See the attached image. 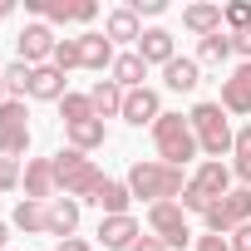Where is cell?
Wrapping results in <instances>:
<instances>
[{
  "instance_id": "1",
  "label": "cell",
  "mask_w": 251,
  "mask_h": 251,
  "mask_svg": "<svg viewBox=\"0 0 251 251\" xmlns=\"http://www.w3.org/2000/svg\"><path fill=\"white\" fill-rule=\"evenodd\" d=\"M123 182H128V192H133L138 202H148V207H158V202H177L182 187H187L182 168H173V163H163V158H138Z\"/></svg>"
},
{
  "instance_id": "2",
  "label": "cell",
  "mask_w": 251,
  "mask_h": 251,
  "mask_svg": "<svg viewBox=\"0 0 251 251\" xmlns=\"http://www.w3.org/2000/svg\"><path fill=\"white\" fill-rule=\"evenodd\" d=\"M187 123H192V133H197V148L207 153V158H226L231 153V143H236V128H231V118H226V108L217 103V99H202V103H192L187 108Z\"/></svg>"
},
{
  "instance_id": "3",
  "label": "cell",
  "mask_w": 251,
  "mask_h": 251,
  "mask_svg": "<svg viewBox=\"0 0 251 251\" xmlns=\"http://www.w3.org/2000/svg\"><path fill=\"white\" fill-rule=\"evenodd\" d=\"M226 192H231V163L202 158V163H197V173L187 177V187H182L177 207H182V212H197V217H207V207H212V202H222Z\"/></svg>"
},
{
  "instance_id": "4",
  "label": "cell",
  "mask_w": 251,
  "mask_h": 251,
  "mask_svg": "<svg viewBox=\"0 0 251 251\" xmlns=\"http://www.w3.org/2000/svg\"><path fill=\"white\" fill-rule=\"evenodd\" d=\"M54 177H59V197H74V202H89L99 187H103V173L89 153L79 148H64L54 153Z\"/></svg>"
},
{
  "instance_id": "5",
  "label": "cell",
  "mask_w": 251,
  "mask_h": 251,
  "mask_svg": "<svg viewBox=\"0 0 251 251\" xmlns=\"http://www.w3.org/2000/svg\"><path fill=\"white\" fill-rule=\"evenodd\" d=\"M153 148H158V158L173 163V168H187V163L202 153L192 123H187V113H163V118L153 123Z\"/></svg>"
},
{
  "instance_id": "6",
  "label": "cell",
  "mask_w": 251,
  "mask_h": 251,
  "mask_svg": "<svg viewBox=\"0 0 251 251\" xmlns=\"http://www.w3.org/2000/svg\"><path fill=\"white\" fill-rule=\"evenodd\" d=\"M30 153V108L20 99H5L0 103V158H25Z\"/></svg>"
},
{
  "instance_id": "7",
  "label": "cell",
  "mask_w": 251,
  "mask_h": 251,
  "mask_svg": "<svg viewBox=\"0 0 251 251\" xmlns=\"http://www.w3.org/2000/svg\"><path fill=\"white\" fill-rule=\"evenodd\" d=\"M202 222H207V231H212V236H231L236 226H246V222H251V187H231L222 202H212V207H207V217H202Z\"/></svg>"
},
{
  "instance_id": "8",
  "label": "cell",
  "mask_w": 251,
  "mask_h": 251,
  "mask_svg": "<svg viewBox=\"0 0 251 251\" xmlns=\"http://www.w3.org/2000/svg\"><path fill=\"white\" fill-rule=\"evenodd\" d=\"M148 231H153L168 251H182V246L192 241V222H187V212H182L177 202H158V207H148Z\"/></svg>"
},
{
  "instance_id": "9",
  "label": "cell",
  "mask_w": 251,
  "mask_h": 251,
  "mask_svg": "<svg viewBox=\"0 0 251 251\" xmlns=\"http://www.w3.org/2000/svg\"><path fill=\"white\" fill-rule=\"evenodd\" d=\"M54 45H59V40H54V30H50L45 20H30V25L15 35V59H20V64H30V69H40V64H50V59H54Z\"/></svg>"
},
{
  "instance_id": "10",
  "label": "cell",
  "mask_w": 251,
  "mask_h": 251,
  "mask_svg": "<svg viewBox=\"0 0 251 251\" xmlns=\"http://www.w3.org/2000/svg\"><path fill=\"white\" fill-rule=\"evenodd\" d=\"M123 123H128V128H143V123H148V128H153V123L163 118V99H158V89H128V94H123V113H118Z\"/></svg>"
},
{
  "instance_id": "11",
  "label": "cell",
  "mask_w": 251,
  "mask_h": 251,
  "mask_svg": "<svg viewBox=\"0 0 251 251\" xmlns=\"http://www.w3.org/2000/svg\"><path fill=\"white\" fill-rule=\"evenodd\" d=\"M25 197L35 202H54L59 197V177H54V158H25Z\"/></svg>"
},
{
  "instance_id": "12",
  "label": "cell",
  "mask_w": 251,
  "mask_h": 251,
  "mask_svg": "<svg viewBox=\"0 0 251 251\" xmlns=\"http://www.w3.org/2000/svg\"><path fill=\"white\" fill-rule=\"evenodd\" d=\"M94 236H99V246H103V251H133V241L143 236V226H138V217H133V212H128V217H103Z\"/></svg>"
},
{
  "instance_id": "13",
  "label": "cell",
  "mask_w": 251,
  "mask_h": 251,
  "mask_svg": "<svg viewBox=\"0 0 251 251\" xmlns=\"http://www.w3.org/2000/svg\"><path fill=\"white\" fill-rule=\"evenodd\" d=\"M74 40H79V64H84V69H94V74H108V69H113L118 50H113V40H108V35L84 30V35H74Z\"/></svg>"
},
{
  "instance_id": "14",
  "label": "cell",
  "mask_w": 251,
  "mask_h": 251,
  "mask_svg": "<svg viewBox=\"0 0 251 251\" xmlns=\"http://www.w3.org/2000/svg\"><path fill=\"white\" fill-rule=\"evenodd\" d=\"M226 113H251V64H236L226 79H222V99H217Z\"/></svg>"
},
{
  "instance_id": "15",
  "label": "cell",
  "mask_w": 251,
  "mask_h": 251,
  "mask_svg": "<svg viewBox=\"0 0 251 251\" xmlns=\"http://www.w3.org/2000/svg\"><path fill=\"white\" fill-rule=\"evenodd\" d=\"M79 217H84V202H74V197H54V202H50V231H45V236H54V241L79 236Z\"/></svg>"
},
{
  "instance_id": "16",
  "label": "cell",
  "mask_w": 251,
  "mask_h": 251,
  "mask_svg": "<svg viewBox=\"0 0 251 251\" xmlns=\"http://www.w3.org/2000/svg\"><path fill=\"white\" fill-rule=\"evenodd\" d=\"M138 54H143V64L153 69H168L173 59H177V45H173V35L163 30V25H153V30H143V40H138Z\"/></svg>"
},
{
  "instance_id": "17",
  "label": "cell",
  "mask_w": 251,
  "mask_h": 251,
  "mask_svg": "<svg viewBox=\"0 0 251 251\" xmlns=\"http://www.w3.org/2000/svg\"><path fill=\"white\" fill-rule=\"evenodd\" d=\"M69 94V74H59L54 64H40L35 74H30V99H40V103H59Z\"/></svg>"
},
{
  "instance_id": "18",
  "label": "cell",
  "mask_w": 251,
  "mask_h": 251,
  "mask_svg": "<svg viewBox=\"0 0 251 251\" xmlns=\"http://www.w3.org/2000/svg\"><path fill=\"white\" fill-rule=\"evenodd\" d=\"M103 35H108L113 45H133V50H138L143 25H138V15H133L128 5H118V10H108V15H103Z\"/></svg>"
},
{
  "instance_id": "19",
  "label": "cell",
  "mask_w": 251,
  "mask_h": 251,
  "mask_svg": "<svg viewBox=\"0 0 251 251\" xmlns=\"http://www.w3.org/2000/svg\"><path fill=\"white\" fill-rule=\"evenodd\" d=\"M103 217H128V207H133V192H128V182H118V177H103V187L89 197Z\"/></svg>"
},
{
  "instance_id": "20",
  "label": "cell",
  "mask_w": 251,
  "mask_h": 251,
  "mask_svg": "<svg viewBox=\"0 0 251 251\" xmlns=\"http://www.w3.org/2000/svg\"><path fill=\"white\" fill-rule=\"evenodd\" d=\"M182 25H187L197 40L226 30V25H222V5H212V0H197V5H187V10H182Z\"/></svg>"
},
{
  "instance_id": "21",
  "label": "cell",
  "mask_w": 251,
  "mask_h": 251,
  "mask_svg": "<svg viewBox=\"0 0 251 251\" xmlns=\"http://www.w3.org/2000/svg\"><path fill=\"white\" fill-rule=\"evenodd\" d=\"M108 79H113L123 94H128V89H143V79H148V64H143V54H138V50H123V54L113 59Z\"/></svg>"
},
{
  "instance_id": "22",
  "label": "cell",
  "mask_w": 251,
  "mask_h": 251,
  "mask_svg": "<svg viewBox=\"0 0 251 251\" xmlns=\"http://www.w3.org/2000/svg\"><path fill=\"white\" fill-rule=\"evenodd\" d=\"M64 138H69V148H79V153H94V148H103V143H108V123H103V118L69 123V128H64Z\"/></svg>"
},
{
  "instance_id": "23",
  "label": "cell",
  "mask_w": 251,
  "mask_h": 251,
  "mask_svg": "<svg viewBox=\"0 0 251 251\" xmlns=\"http://www.w3.org/2000/svg\"><path fill=\"white\" fill-rule=\"evenodd\" d=\"M163 84H168L173 94H192V89L202 84V64H197V59H182V54H177V59H173V64L163 69Z\"/></svg>"
},
{
  "instance_id": "24",
  "label": "cell",
  "mask_w": 251,
  "mask_h": 251,
  "mask_svg": "<svg viewBox=\"0 0 251 251\" xmlns=\"http://www.w3.org/2000/svg\"><path fill=\"white\" fill-rule=\"evenodd\" d=\"M89 103H94V118H118V113H123V89H118L113 79H94Z\"/></svg>"
},
{
  "instance_id": "25",
  "label": "cell",
  "mask_w": 251,
  "mask_h": 251,
  "mask_svg": "<svg viewBox=\"0 0 251 251\" xmlns=\"http://www.w3.org/2000/svg\"><path fill=\"white\" fill-rule=\"evenodd\" d=\"M25 236H35V231H50V202H35V197H20L15 202V217H10Z\"/></svg>"
},
{
  "instance_id": "26",
  "label": "cell",
  "mask_w": 251,
  "mask_h": 251,
  "mask_svg": "<svg viewBox=\"0 0 251 251\" xmlns=\"http://www.w3.org/2000/svg\"><path fill=\"white\" fill-rule=\"evenodd\" d=\"M231 177L236 187H251V123L236 128V143H231Z\"/></svg>"
},
{
  "instance_id": "27",
  "label": "cell",
  "mask_w": 251,
  "mask_h": 251,
  "mask_svg": "<svg viewBox=\"0 0 251 251\" xmlns=\"http://www.w3.org/2000/svg\"><path fill=\"white\" fill-rule=\"evenodd\" d=\"M25 5H30L45 25H69V20H79V0H25Z\"/></svg>"
},
{
  "instance_id": "28",
  "label": "cell",
  "mask_w": 251,
  "mask_h": 251,
  "mask_svg": "<svg viewBox=\"0 0 251 251\" xmlns=\"http://www.w3.org/2000/svg\"><path fill=\"white\" fill-rule=\"evenodd\" d=\"M236 50H231V35L222 30V35H207V40H197V64H226Z\"/></svg>"
},
{
  "instance_id": "29",
  "label": "cell",
  "mask_w": 251,
  "mask_h": 251,
  "mask_svg": "<svg viewBox=\"0 0 251 251\" xmlns=\"http://www.w3.org/2000/svg\"><path fill=\"white\" fill-rule=\"evenodd\" d=\"M59 118H64V128H69V123H84V118H94V103H89V94H64L59 99Z\"/></svg>"
},
{
  "instance_id": "30",
  "label": "cell",
  "mask_w": 251,
  "mask_h": 251,
  "mask_svg": "<svg viewBox=\"0 0 251 251\" xmlns=\"http://www.w3.org/2000/svg\"><path fill=\"white\" fill-rule=\"evenodd\" d=\"M30 74H35V69H30V64H20V59H15V64H5V94L25 103V99H30Z\"/></svg>"
},
{
  "instance_id": "31",
  "label": "cell",
  "mask_w": 251,
  "mask_h": 251,
  "mask_svg": "<svg viewBox=\"0 0 251 251\" xmlns=\"http://www.w3.org/2000/svg\"><path fill=\"white\" fill-rule=\"evenodd\" d=\"M222 25H226V35L251 30V5H246V0H231V5H222Z\"/></svg>"
},
{
  "instance_id": "32",
  "label": "cell",
  "mask_w": 251,
  "mask_h": 251,
  "mask_svg": "<svg viewBox=\"0 0 251 251\" xmlns=\"http://www.w3.org/2000/svg\"><path fill=\"white\" fill-rule=\"evenodd\" d=\"M50 64H54L59 74H69V69H84V64H79V40H59V45H54V59H50Z\"/></svg>"
},
{
  "instance_id": "33",
  "label": "cell",
  "mask_w": 251,
  "mask_h": 251,
  "mask_svg": "<svg viewBox=\"0 0 251 251\" xmlns=\"http://www.w3.org/2000/svg\"><path fill=\"white\" fill-rule=\"evenodd\" d=\"M20 177H25V173H20V163H15V158H0V192H15V187H20Z\"/></svg>"
},
{
  "instance_id": "34",
  "label": "cell",
  "mask_w": 251,
  "mask_h": 251,
  "mask_svg": "<svg viewBox=\"0 0 251 251\" xmlns=\"http://www.w3.org/2000/svg\"><path fill=\"white\" fill-rule=\"evenodd\" d=\"M128 10H133L138 20H143V15H163V10H168V0H128Z\"/></svg>"
},
{
  "instance_id": "35",
  "label": "cell",
  "mask_w": 251,
  "mask_h": 251,
  "mask_svg": "<svg viewBox=\"0 0 251 251\" xmlns=\"http://www.w3.org/2000/svg\"><path fill=\"white\" fill-rule=\"evenodd\" d=\"M192 251H231V236H212V231H207V236H197Z\"/></svg>"
},
{
  "instance_id": "36",
  "label": "cell",
  "mask_w": 251,
  "mask_h": 251,
  "mask_svg": "<svg viewBox=\"0 0 251 251\" xmlns=\"http://www.w3.org/2000/svg\"><path fill=\"white\" fill-rule=\"evenodd\" d=\"M231 50L241 54V64H251V30H236L231 35Z\"/></svg>"
},
{
  "instance_id": "37",
  "label": "cell",
  "mask_w": 251,
  "mask_h": 251,
  "mask_svg": "<svg viewBox=\"0 0 251 251\" xmlns=\"http://www.w3.org/2000/svg\"><path fill=\"white\" fill-rule=\"evenodd\" d=\"M231 251H251V222L231 231Z\"/></svg>"
},
{
  "instance_id": "38",
  "label": "cell",
  "mask_w": 251,
  "mask_h": 251,
  "mask_svg": "<svg viewBox=\"0 0 251 251\" xmlns=\"http://www.w3.org/2000/svg\"><path fill=\"white\" fill-rule=\"evenodd\" d=\"M54 251H94L84 236H69V241H54Z\"/></svg>"
},
{
  "instance_id": "39",
  "label": "cell",
  "mask_w": 251,
  "mask_h": 251,
  "mask_svg": "<svg viewBox=\"0 0 251 251\" xmlns=\"http://www.w3.org/2000/svg\"><path fill=\"white\" fill-rule=\"evenodd\" d=\"M133 251H168V246H163L158 236H138V241H133Z\"/></svg>"
},
{
  "instance_id": "40",
  "label": "cell",
  "mask_w": 251,
  "mask_h": 251,
  "mask_svg": "<svg viewBox=\"0 0 251 251\" xmlns=\"http://www.w3.org/2000/svg\"><path fill=\"white\" fill-rule=\"evenodd\" d=\"M94 15H99V5H94V0H79V25H89Z\"/></svg>"
},
{
  "instance_id": "41",
  "label": "cell",
  "mask_w": 251,
  "mask_h": 251,
  "mask_svg": "<svg viewBox=\"0 0 251 251\" xmlns=\"http://www.w3.org/2000/svg\"><path fill=\"white\" fill-rule=\"evenodd\" d=\"M0 251H10V222H0Z\"/></svg>"
},
{
  "instance_id": "42",
  "label": "cell",
  "mask_w": 251,
  "mask_h": 251,
  "mask_svg": "<svg viewBox=\"0 0 251 251\" xmlns=\"http://www.w3.org/2000/svg\"><path fill=\"white\" fill-rule=\"evenodd\" d=\"M10 20V0H0V25H5Z\"/></svg>"
},
{
  "instance_id": "43",
  "label": "cell",
  "mask_w": 251,
  "mask_h": 251,
  "mask_svg": "<svg viewBox=\"0 0 251 251\" xmlns=\"http://www.w3.org/2000/svg\"><path fill=\"white\" fill-rule=\"evenodd\" d=\"M5 99H10V94H5V69H0V103H5Z\"/></svg>"
}]
</instances>
